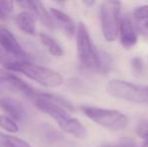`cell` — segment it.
<instances>
[{
    "label": "cell",
    "instance_id": "cell-15",
    "mask_svg": "<svg viewBox=\"0 0 148 147\" xmlns=\"http://www.w3.org/2000/svg\"><path fill=\"white\" fill-rule=\"evenodd\" d=\"M39 37H40L41 43L49 49L51 55H53V57H62L64 55V49L55 38L45 34H40Z\"/></svg>",
    "mask_w": 148,
    "mask_h": 147
},
{
    "label": "cell",
    "instance_id": "cell-13",
    "mask_svg": "<svg viewBox=\"0 0 148 147\" xmlns=\"http://www.w3.org/2000/svg\"><path fill=\"white\" fill-rule=\"evenodd\" d=\"M15 22L17 27L23 34L35 36V16L27 11H22L16 15Z\"/></svg>",
    "mask_w": 148,
    "mask_h": 147
},
{
    "label": "cell",
    "instance_id": "cell-14",
    "mask_svg": "<svg viewBox=\"0 0 148 147\" xmlns=\"http://www.w3.org/2000/svg\"><path fill=\"white\" fill-rule=\"evenodd\" d=\"M25 62L26 61H23V59H19L16 55L10 53L9 51H7L0 44V64L5 70L17 72L19 66L21 64L25 63Z\"/></svg>",
    "mask_w": 148,
    "mask_h": 147
},
{
    "label": "cell",
    "instance_id": "cell-4",
    "mask_svg": "<svg viewBox=\"0 0 148 147\" xmlns=\"http://www.w3.org/2000/svg\"><path fill=\"white\" fill-rule=\"evenodd\" d=\"M121 2L106 1L100 6L99 16L101 21L102 32L107 41H115L118 37L120 23Z\"/></svg>",
    "mask_w": 148,
    "mask_h": 147
},
{
    "label": "cell",
    "instance_id": "cell-19",
    "mask_svg": "<svg viewBox=\"0 0 148 147\" xmlns=\"http://www.w3.org/2000/svg\"><path fill=\"white\" fill-rule=\"evenodd\" d=\"M133 18L135 21H142L148 19V5L138 6L133 10Z\"/></svg>",
    "mask_w": 148,
    "mask_h": 147
},
{
    "label": "cell",
    "instance_id": "cell-2",
    "mask_svg": "<svg viewBox=\"0 0 148 147\" xmlns=\"http://www.w3.org/2000/svg\"><path fill=\"white\" fill-rule=\"evenodd\" d=\"M106 91L110 96L116 99L148 105V86L114 79L106 85Z\"/></svg>",
    "mask_w": 148,
    "mask_h": 147
},
{
    "label": "cell",
    "instance_id": "cell-22",
    "mask_svg": "<svg viewBox=\"0 0 148 147\" xmlns=\"http://www.w3.org/2000/svg\"><path fill=\"white\" fill-rule=\"evenodd\" d=\"M136 133L140 136L141 138H144L145 140H148V122L141 123L137 127Z\"/></svg>",
    "mask_w": 148,
    "mask_h": 147
},
{
    "label": "cell",
    "instance_id": "cell-5",
    "mask_svg": "<svg viewBox=\"0 0 148 147\" xmlns=\"http://www.w3.org/2000/svg\"><path fill=\"white\" fill-rule=\"evenodd\" d=\"M17 72H20L27 78L47 88H57L62 86L64 83L62 76L57 71H53L43 66L34 65L29 62L21 64Z\"/></svg>",
    "mask_w": 148,
    "mask_h": 147
},
{
    "label": "cell",
    "instance_id": "cell-6",
    "mask_svg": "<svg viewBox=\"0 0 148 147\" xmlns=\"http://www.w3.org/2000/svg\"><path fill=\"white\" fill-rule=\"evenodd\" d=\"M32 100L34 102L35 107L53 118L62 131L73 119V117H71L70 114L66 111V109L62 108L60 105L49 98L47 93L35 92Z\"/></svg>",
    "mask_w": 148,
    "mask_h": 147
},
{
    "label": "cell",
    "instance_id": "cell-11",
    "mask_svg": "<svg viewBox=\"0 0 148 147\" xmlns=\"http://www.w3.org/2000/svg\"><path fill=\"white\" fill-rule=\"evenodd\" d=\"M0 109L7 113L12 120H20L24 117V108L19 101L10 97H1L0 98Z\"/></svg>",
    "mask_w": 148,
    "mask_h": 147
},
{
    "label": "cell",
    "instance_id": "cell-3",
    "mask_svg": "<svg viewBox=\"0 0 148 147\" xmlns=\"http://www.w3.org/2000/svg\"><path fill=\"white\" fill-rule=\"evenodd\" d=\"M77 37V55L80 64L89 70L97 69L99 51L95 46L90 32L84 22H80L76 30Z\"/></svg>",
    "mask_w": 148,
    "mask_h": 147
},
{
    "label": "cell",
    "instance_id": "cell-17",
    "mask_svg": "<svg viewBox=\"0 0 148 147\" xmlns=\"http://www.w3.org/2000/svg\"><path fill=\"white\" fill-rule=\"evenodd\" d=\"M113 67V59L111 55L106 51H99V59L96 71L100 72L101 74H108Z\"/></svg>",
    "mask_w": 148,
    "mask_h": 147
},
{
    "label": "cell",
    "instance_id": "cell-9",
    "mask_svg": "<svg viewBox=\"0 0 148 147\" xmlns=\"http://www.w3.org/2000/svg\"><path fill=\"white\" fill-rule=\"evenodd\" d=\"M0 84L10 87L14 91L25 95L28 98H33L35 95V91L31 88L27 83L22 81L21 79L18 78L14 74L9 73L6 70L0 69Z\"/></svg>",
    "mask_w": 148,
    "mask_h": 147
},
{
    "label": "cell",
    "instance_id": "cell-8",
    "mask_svg": "<svg viewBox=\"0 0 148 147\" xmlns=\"http://www.w3.org/2000/svg\"><path fill=\"white\" fill-rule=\"evenodd\" d=\"M118 34L120 36V42L125 49H130L137 43L138 34L133 21L128 16H123L120 18Z\"/></svg>",
    "mask_w": 148,
    "mask_h": 147
},
{
    "label": "cell",
    "instance_id": "cell-16",
    "mask_svg": "<svg viewBox=\"0 0 148 147\" xmlns=\"http://www.w3.org/2000/svg\"><path fill=\"white\" fill-rule=\"evenodd\" d=\"M0 145L3 147H31L27 141L0 132Z\"/></svg>",
    "mask_w": 148,
    "mask_h": 147
},
{
    "label": "cell",
    "instance_id": "cell-18",
    "mask_svg": "<svg viewBox=\"0 0 148 147\" xmlns=\"http://www.w3.org/2000/svg\"><path fill=\"white\" fill-rule=\"evenodd\" d=\"M0 128L4 129L9 133H16L18 131V125L14 120L8 116L0 115Z\"/></svg>",
    "mask_w": 148,
    "mask_h": 147
},
{
    "label": "cell",
    "instance_id": "cell-20",
    "mask_svg": "<svg viewBox=\"0 0 148 147\" xmlns=\"http://www.w3.org/2000/svg\"><path fill=\"white\" fill-rule=\"evenodd\" d=\"M134 23L137 34H140L143 37L148 38V19L142 20V21H135Z\"/></svg>",
    "mask_w": 148,
    "mask_h": 147
},
{
    "label": "cell",
    "instance_id": "cell-27",
    "mask_svg": "<svg viewBox=\"0 0 148 147\" xmlns=\"http://www.w3.org/2000/svg\"><path fill=\"white\" fill-rule=\"evenodd\" d=\"M142 147H148V140H145L144 143H143Z\"/></svg>",
    "mask_w": 148,
    "mask_h": 147
},
{
    "label": "cell",
    "instance_id": "cell-1",
    "mask_svg": "<svg viewBox=\"0 0 148 147\" xmlns=\"http://www.w3.org/2000/svg\"><path fill=\"white\" fill-rule=\"evenodd\" d=\"M81 111L94 123L110 130L120 131L127 127L128 117L122 112L115 109H105L93 106H81Z\"/></svg>",
    "mask_w": 148,
    "mask_h": 147
},
{
    "label": "cell",
    "instance_id": "cell-26",
    "mask_svg": "<svg viewBox=\"0 0 148 147\" xmlns=\"http://www.w3.org/2000/svg\"><path fill=\"white\" fill-rule=\"evenodd\" d=\"M83 3H84L85 5L91 6V5H93V4H95V2H94V1H84Z\"/></svg>",
    "mask_w": 148,
    "mask_h": 147
},
{
    "label": "cell",
    "instance_id": "cell-25",
    "mask_svg": "<svg viewBox=\"0 0 148 147\" xmlns=\"http://www.w3.org/2000/svg\"><path fill=\"white\" fill-rule=\"evenodd\" d=\"M5 18H6V13L0 8V19L3 20V19H5Z\"/></svg>",
    "mask_w": 148,
    "mask_h": 147
},
{
    "label": "cell",
    "instance_id": "cell-7",
    "mask_svg": "<svg viewBox=\"0 0 148 147\" xmlns=\"http://www.w3.org/2000/svg\"><path fill=\"white\" fill-rule=\"evenodd\" d=\"M17 4L21 6L22 8L26 9L27 12H30L35 17L38 18L45 27L49 28V29H55L57 27V23H56L55 19L51 15L49 10L45 7L42 2L23 0V1H18Z\"/></svg>",
    "mask_w": 148,
    "mask_h": 147
},
{
    "label": "cell",
    "instance_id": "cell-10",
    "mask_svg": "<svg viewBox=\"0 0 148 147\" xmlns=\"http://www.w3.org/2000/svg\"><path fill=\"white\" fill-rule=\"evenodd\" d=\"M0 44L10 53L16 55L23 61L29 62L28 55L23 51L16 37L12 34L11 31L3 26H0Z\"/></svg>",
    "mask_w": 148,
    "mask_h": 147
},
{
    "label": "cell",
    "instance_id": "cell-21",
    "mask_svg": "<svg viewBox=\"0 0 148 147\" xmlns=\"http://www.w3.org/2000/svg\"><path fill=\"white\" fill-rule=\"evenodd\" d=\"M131 69L133 74L140 76L143 73V62L139 57H135L131 59Z\"/></svg>",
    "mask_w": 148,
    "mask_h": 147
},
{
    "label": "cell",
    "instance_id": "cell-12",
    "mask_svg": "<svg viewBox=\"0 0 148 147\" xmlns=\"http://www.w3.org/2000/svg\"><path fill=\"white\" fill-rule=\"evenodd\" d=\"M49 13L55 19L56 23L59 24L62 28L66 36L73 37L76 34L77 26L71 16H69L66 13L62 12L60 9H57V8H49Z\"/></svg>",
    "mask_w": 148,
    "mask_h": 147
},
{
    "label": "cell",
    "instance_id": "cell-24",
    "mask_svg": "<svg viewBox=\"0 0 148 147\" xmlns=\"http://www.w3.org/2000/svg\"><path fill=\"white\" fill-rule=\"evenodd\" d=\"M99 147H128V146H122V145H114V144H101Z\"/></svg>",
    "mask_w": 148,
    "mask_h": 147
},
{
    "label": "cell",
    "instance_id": "cell-23",
    "mask_svg": "<svg viewBox=\"0 0 148 147\" xmlns=\"http://www.w3.org/2000/svg\"><path fill=\"white\" fill-rule=\"evenodd\" d=\"M13 5L14 2L11 0H0V8L5 13H10L13 11Z\"/></svg>",
    "mask_w": 148,
    "mask_h": 147
}]
</instances>
